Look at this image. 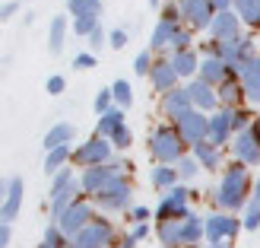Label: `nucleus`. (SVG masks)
Returning <instances> with one entry per match:
<instances>
[{
	"label": "nucleus",
	"mask_w": 260,
	"mask_h": 248,
	"mask_svg": "<svg viewBox=\"0 0 260 248\" xmlns=\"http://www.w3.org/2000/svg\"><path fill=\"white\" fill-rule=\"evenodd\" d=\"M35 248H73V242L60 232L57 223H51V226L45 229V236H42V245H35Z\"/></svg>",
	"instance_id": "obj_33"
},
{
	"label": "nucleus",
	"mask_w": 260,
	"mask_h": 248,
	"mask_svg": "<svg viewBox=\"0 0 260 248\" xmlns=\"http://www.w3.org/2000/svg\"><path fill=\"white\" fill-rule=\"evenodd\" d=\"M149 185L152 188H159V191H172L181 185V175H178V169L175 166H152V172H149Z\"/></svg>",
	"instance_id": "obj_30"
},
{
	"label": "nucleus",
	"mask_w": 260,
	"mask_h": 248,
	"mask_svg": "<svg viewBox=\"0 0 260 248\" xmlns=\"http://www.w3.org/2000/svg\"><path fill=\"white\" fill-rule=\"evenodd\" d=\"M251 191H254V181H251L248 166L232 159L222 169V178H219V185H216L213 201H216V207L222 213H238V210H244V207L251 204Z\"/></svg>",
	"instance_id": "obj_1"
},
{
	"label": "nucleus",
	"mask_w": 260,
	"mask_h": 248,
	"mask_svg": "<svg viewBox=\"0 0 260 248\" xmlns=\"http://www.w3.org/2000/svg\"><path fill=\"white\" fill-rule=\"evenodd\" d=\"M105 13V4L102 0H67V16L70 19H83V16H99Z\"/></svg>",
	"instance_id": "obj_31"
},
{
	"label": "nucleus",
	"mask_w": 260,
	"mask_h": 248,
	"mask_svg": "<svg viewBox=\"0 0 260 248\" xmlns=\"http://www.w3.org/2000/svg\"><path fill=\"white\" fill-rule=\"evenodd\" d=\"M22 194H25V181L19 175H10L4 181V201H0V223H13L22 210Z\"/></svg>",
	"instance_id": "obj_11"
},
{
	"label": "nucleus",
	"mask_w": 260,
	"mask_h": 248,
	"mask_svg": "<svg viewBox=\"0 0 260 248\" xmlns=\"http://www.w3.org/2000/svg\"><path fill=\"white\" fill-rule=\"evenodd\" d=\"M178 7H181V19L190 32H210V25L216 19L213 0H178Z\"/></svg>",
	"instance_id": "obj_8"
},
{
	"label": "nucleus",
	"mask_w": 260,
	"mask_h": 248,
	"mask_svg": "<svg viewBox=\"0 0 260 248\" xmlns=\"http://www.w3.org/2000/svg\"><path fill=\"white\" fill-rule=\"evenodd\" d=\"M238 80L244 86V96H248V105L260 108V54L248 58V61H241V67H238Z\"/></svg>",
	"instance_id": "obj_14"
},
{
	"label": "nucleus",
	"mask_w": 260,
	"mask_h": 248,
	"mask_svg": "<svg viewBox=\"0 0 260 248\" xmlns=\"http://www.w3.org/2000/svg\"><path fill=\"white\" fill-rule=\"evenodd\" d=\"M193 198H197V191H190L184 185L165 191L159 198V204H155V210H152V219L155 223H162V219H184L190 213V201Z\"/></svg>",
	"instance_id": "obj_3"
},
{
	"label": "nucleus",
	"mask_w": 260,
	"mask_h": 248,
	"mask_svg": "<svg viewBox=\"0 0 260 248\" xmlns=\"http://www.w3.org/2000/svg\"><path fill=\"white\" fill-rule=\"evenodd\" d=\"M219 93V105L222 108H241V105H248V96H244V86L238 80V73H232L229 80L216 89Z\"/></svg>",
	"instance_id": "obj_23"
},
{
	"label": "nucleus",
	"mask_w": 260,
	"mask_h": 248,
	"mask_svg": "<svg viewBox=\"0 0 260 248\" xmlns=\"http://www.w3.org/2000/svg\"><path fill=\"white\" fill-rule=\"evenodd\" d=\"M124 118H127V115H124V108H118V105H114L111 112L99 115V121H95V134H99V137H105V140H111V137H114V134H118V130L127 124Z\"/></svg>",
	"instance_id": "obj_26"
},
{
	"label": "nucleus",
	"mask_w": 260,
	"mask_h": 248,
	"mask_svg": "<svg viewBox=\"0 0 260 248\" xmlns=\"http://www.w3.org/2000/svg\"><path fill=\"white\" fill-rule=\"evenodd\" d=\"M232 156L244 166H260V137H257L254 127L235 134V140H232Z\"/></svg>",
	"instance_id": "obj_13"
},
{
	"label": "nucleus",
	"mask_w": 260,
	"mask_h": 248,
	"mask_svg": "<svg viewBox=\"0 0 260 248\" xmlns=\"http://www.w3.org/2000/svg\"><path fill=\"white\" fill-rule=\"evenodd\" d=\"M184 29V22H178V19H162L155 22V29H152V38H149V51H165V48H172L175 42V35Z\"/></svg>",
	"instance_id": "obj_21"
},
{
	"label": "nucleus",
	"mask_w": 260,
	"mask_h": 248,
	"mask_svg": "<svg viewBox=\"0 0 260 248\" xmlns=\"http://www.w3.org/2000/svg\"><path fill=\"white\" fill-rule=\"evenodd\" d=\"M155 239L162 248H184V219H162L155 223Z\"/></svg>",
	"instance_id": "obj_22"
},
{
	"label": "nucleus",
	"mask_w": 260,
	"mask_h": 248,
	"mask_svg": "<svg viewBox=\"0 0 260 248\" xmlns=\"http://www.w3.org/2000/svg\"><path fill=\"white\" fill-rule=\"evenodd\" d=\"M146 147H149V156H152L155 166H175L181 156H187V150H190L184 143V137L178 134L175 124H159L149 134Z\"/></svg>",
	"instance_id": "obj_2"
},
{
	"label": "nucleus",
	"mask_w": 260,
	"mask_h": 248,
	"mask_svg": "<svg viewBox=\"0 0 260 248\" xmlns=\"http://www.w3.org/2000/svg\"><path fill=\"white\" fill-rule=\"evenodd\" d=\"M137 236H134V232H124V236L118 239V242H114V248H137Z\"/></svg>",
	"instance_id": "obj_50"
},
{
	"label": "nucleus",
	"mask_w": 260,
	"mask_h": 248,
	"mask_svg": "<svg viewBox=\"0 0 260 248\" xmlns=\"http://www.w3.org/2000/svg\"><path fill=\"white\" fill-rule=\"evenodd\" d=\"M149 216H152L149 207L137 204V207H130V210H127V223H130V226H137V223H149Z\"/></svg>",
	"instance_id": "obj_41"
},
{
	"label": "nucleus",
	"mask_w": 260,
	"mask_h": 248,
	"mask_svg": "<svg viewBox=\"0 0 260 248\" xmlns=\"http://www.w3.org/2000/svg\"><path fill=\"white\" fill-rule=\"evenodd\" d=\"M190 42H193V32L184 25V29L175 35V42H172V54H178V51H187V48H190Z\"/></svg>",
	"instance_id": "obj_42"
},
{
	"label": "nucleus",
	"mask_w": 260,
	"mask_h": 248,
	"mask_svg": "<svg viewBox=\"0 0 260 248\" xmlns=\"http://www.w3.org/2000/svg\"><path fill=\"white\" fill-rule=\"evenodd\" d=\"M152 67H155V58H152V51H149V48H146V51H140V54L134 58V73L149 76V73H152Z\"/></svg>",
	"instance_id": "obj_37"
},
{
	"label": "nucleus",
	"mask_w": 260,
	"mask_h": 248,
	"mask_svg": "<svg viewBox=\"0 0 260 248\" xmlns=\"http://www.w3.org/2000/svg\"><path fill=\"white\" fill-rule=\"evenodd\" d=\"M130 143H134V130H130V127L124 124V127L118 130V134L111 137V147H114V150H127Z\"/></svg>",
	"instance_id": "obj_43"
},
{
	"label": "nucleus",
	"mask_w": 260,
	"mask_h": 248,
	"mask_svg": "<svg viewBox=\"0 0 260 248\" xmlns=\"http://www.w3.org/2000/svg\"><path fill=\"white\" fill-rule=\"evenodd\" d=\"M127 42H130V32H127V29H111V32H108V45H111L114 51L127 48Z\"/></svg>",
	"instance_id": "obj_44"
},
{
	"label": "nucleus",
	"mask_w": 260,
	"mask_h": 248,
	"mask_svg": "<svg viewBox=\"0 0 260 248\" xmlns=\"http://www.w3.org/2000/svg\"><path fill=\"white\" fill-rule=\"evenodd\" d=\"M70 22H73V32H76V35H86V38L102 25L99 16H83V19H70Z\"/></svg>",
	"instance_id": "obj_40"
},
{
	"label": "nucleus",
	"mask_w": 260,
	"mask_h": 248,
	"mask_svg": "<svg viewBox=\"0 0 260 248\" xmlns=\"http://www.w3.org/2000/svg\"><path fill=\"white\" fill-rule=\"evenodd\" d=\"M200 54L193 48H187V51H178V54H172V67L178 70V76L181 80H197L200 76Z\"/></svg>",
	"instance_id": "obj_24"
},
{
	"label": "nucleus",
	"mask_w": 260,
	"mask_h": 248,
	"mask_svg": "<svg viewBox=\"0 0 260 248\" xmlns=\"http://www.w3.org/2000/svg\"><path fill=\"white\" fill-rule=\"evenodd\" d=\"M232 73H235V70H232L225 61H219L216 54H203V61H200V76H197V80H203V83H210V86L219 89Z\"/></svg>",
	"instance_id": "obj_19"
},
{
	"label": "nucleus",
	"mask_w": 260,
	"mask_h": 248,
	"mask_svg": "<svg viewBox=\"0 0 260 248\" xmlns=\"http://www.w3.org/2000/svg\"><path fill=\"white\" fill-rule=\"evenodd\" d=\"M67 29H73V22L67 16H54L48 25V51L51 54H60L63 45H67Z\"/></svg>",
	"instance_id": "obj_27"
},
{
	"label": "nucleus",
	"mask_w": 260,
	"mask_h": 248,
	"mask_svg": "<svg viewBox=\"0 0 260 248\" xmlns=\"http://www.w3.org/2000/svg\"><path fill=\"white\" fill-rule=\"evenodd\" d=\"M190 108H193V102H190L187 86H178L172 93H165L162 102H159V112H162V118H168V124H175L181 115H187Z\"/></svg>",
	"instance_id": "obj_15"
},
{
	"label": "nucleus",
	"mask_w": 260,
	"mask_h": 248,
	"mask_svg": "<svg viewBox=\"0 0 260 248\" xmlns=\"http://www.w3.org/2000/svg\"><path fill=\"white\" fill-rule=\"evenodd\" d=\"M92 204L102 213H127L130 207H134V188H130L127 175H118L102 194H95Z\"/></svg>",
	"instance_id": "obj_4"
},
{
	"label": "nucleus",
	"mask_w": 260,
	"mask_h": 248,
	"mask_svg": "<svg viewBox=\"0 0 260 248\" xmlns=\"http://www.w3.org/2000/svg\"><path fill=\"white\" fill-rule=\"evenodd\" d=\"M190 156L200 162L203 172H219V169H225V156H222V147H216V143L203 140L197 147H190Z\"/></svg>",
	"instance_id": "obj_20"
},
{
	"label": "nucleus",
	"mask_w": 260,
	"mask_h": 248,
	"mask_svg": "<svg viewBox=\"0 0 260 248\" xmlns=\"http://www.w3.org/2000/svg\"><path fill=\"white\" fill-rule=\"evenodd\" d=\"M159 248H162V245H159Z\"/></svg>",
	"instance_id": "obj_57"
},
{
	"label": "nucleus",
	"mask_w": 260,
	"mask_h": 248,
	"mask_svg": "<svg viewBox=\"0 0 260 248\" xmlns=\"http://www.w3.org/2000/svg\"><path fill=\"white\" fill-rule=\"evenodd\" d=\"M175 127H178V134L184 137L187 147H197V143L210 140V115H203L197 108H190L187 115H181V118L175 121Z\"/></svg>",
	"instance_id": "obj_10"
},
{
	"label": "nucleus",
	"mask_w": 260,
	"mask_h": 248,
	"mask_svg": "<svg viewBox=\"0 0 260 248\" xmlns=\"http://www.w3.org/2000/svg\"><path fill=\"white\" fill-rule=\"evenodd\" d=\"M83 198H86V194H83V185H80V178H76V181H73V185H70L67 191H60L57 198H51V201H48V207H51V216L57 219L63 210H67V207H73L76 201H83Z\"/></svg>",
	"instance_id": "obj_28"
},
{
	"label": "nucleus",
	"mask_w": 260,
	"mask_h": 248,
	"mask_svg": "<svg viewBox=\"0 0 260 248\" xmlns=\"http://www.w3.org/2000/svg\"><path fill=\"white\" fill-rule=\"evenodd\" d=\"M251 201H254V204L260 207V175L254 178V191H251Z\"/></svg>",
	"instance_id": "obj_53"
},
{
	"label": "nucleus",
	"mask_w": 260,
	"mask_h": 248,
	"mask_svg": "<svg viewBox=\"0 0 260 248\" xmlns=\"http://www.w3.org/2000/svg\"><path fill=\"white\" fill-rule=\"evenodd\" d=\"M73 181H76V172H73V169H63V172H57L54 178H51V188H48V201H51V198H57L60 191H67V188L73 185Z\"/></svg>",
	"instance_id": "obj_35"
},
{
	"label": "nucleus",
	"mask_w": 260,
	"mask_h": 248,
	"mask_svg": "<svg viewBox=\"0 0 260 248\" xmlns=\"http://www.w3.org/2000/svg\"><path fill=\"white\" fill-rule=\"evenodd\" d=\"M45 89H48L51 96H60L63 89H67V80H63L60 73H54V76H48V83H45Z\"/></svg>",
	"instance_id": "obj_46"
},
{
	"label": "nucleus",
	"mask_w": 260,
	"mask_h": 248,
	"mask_svg": "<svg viewBox=\"0 0 260 248\" xmlns=\"http://www.w3.org/2000/svg\"><path fill=\"white\" fill-rule=\"evenodd\" d=\"M73 248H114L118 242V232H114V223L105 216H95L76 239H70Z\"/></svg>",
	"instance_id": "obj_7"
},
{
	"label": "nucleus",
	"mask_w": 260,
	"mask_h": 248,
	"mask_svg": "<svg viewBox=\"0 0 260 248\" xmlns=\"http://www.w3.org/2000/svg\"><path fill=\"white\" fill-rule=\"evenodd\" d=\"M178 70L172 67V58H155V67H152V73H149V83H152V93H159V96H165V93H172V89H178Z\"/></svg>",
	"instance_id": "obj_18"
},
{
	"label": "nucleus",
	"mask_w": 260,
	"mask_h": 248,
	"mask_svg": "<svg viewBox=\"0 0 260 248\" xmlns=\"http://www.w3.org/2000/svg\"><path fill=\"white\" fill-rule=\"evenodd\" d=\"M67 162H73V147H57V150H48L45 153V175L54 178L57 172H63L67 169Z\"/></svg>",
	"instance_id": "obj_29"
},
{
	"label": "nucleus",
	"mask_w": 260,
	"mask_h": 248,
	"mask_svg": "<svg viewBox=\"0 0 260 248\" xmlns=\"http://www.w3.org/2000/svg\"><path fill=\"white\" fill-rule=\"evenodd\" d=\"M111 93H114V105H118V108H130V105H134V89H130L127 80H114Z\"/></svg>",
	"instance_id": "obj_34"
},
{
	"label": "nucleus",
	"mask_w": 260,
	"mask_h": 248,
	"mask_svg": "<svg viewBox=\"0 0 260 248\" xmlns=\"http://www.w3.org/2000/svg\"><path fill=\"white\" fill-rule=\"evenodd\" d=\"M95 210H99V207L89 201V198H83V201H76L73 207H67V210H63V213L54 219V223L60 226V232H63L67 239H76V236H80V232H83V229H86V226L99 216Z\"/></svg>",
	"instance_id": "obj_6"
},
{
	"label": "nucleus",
	"mask_w": 260,
	"mask_h": 248,
	"mask_svg": "<svg viewBox=\"0 0 260 248\" xmlns=\"http://www.w3.org/2000/svg\"><path fill=\"white\" fill-rule=\"evenodd\" d=\"M187 93H190V102H193V108L203 112V115H216L219 108V93H216V86L210 83H203V80H190L187 83Z\"/></svg>",
	"instance_id": "obj_17"
},
{
	"label": "nucleus",
	"mask_w": 260,
	"mask_h": 248,
	"mask_svg": "<svg viewBox=\"0 0 260 248\" xmlns=\"http://www.w3.org/2000/svg\"><path fill=\"white\" fill-rule=\"evenodd\" d=\"M232 140H235L232 108H219L216 115H210V143H216V147H232Z\"/></svg>",
	"instance_id": "obj_16"
},
{
	"label": "nucleus",
	"mask_w": 260,
	"mask_h": 248,
	"mask_svg": "<svg viewBox=\"0 0 260 248\" xmlns=\"http://www.w3.org/2000/svg\"><path fill=\"white\" fill-rule=\"evenodd\" d=\"M254 130H257V137H260V115H257V121H254Z\"/></svg>",
	"instance_id": "obj_55"
},
{
	"label": "nucleus",
	"mask_w": 260,
	"mask_h": 248,
	"mask_svg": "<svg viewBox=\"0 0 260 248\" xmlns=\"http://www.w3.org/2000/svg\"><path fill=\"white\" fill-rule=\"evenodd\" d=\"M92 108H95V115H105V112L114 108V93H111V86H105V89H99V93H95Z\"/></svg>",
	"instance_id": "obj_38"
},
{
	"label": "nucleus",
	"mask_w": 260,
	"mask_h": 248,
	"mask_svg": "<svg viewBox=\"0 0 260 248\" xmlns=\"http://www.w3.org/2000/svg\"><path fill=\"white\" fill-rule=\"evenodd\" d=\"M175 169H178V175H181V181H193L200 175V162L193 159V156L187 153V156H181V159L175 162Z\"/></svg>",
	"instance_id": "obj_36"
},
{
	"label": "nucleus",
	"mask_w": 260,
	"mask_h": 248,
	"mask_svg": "<svg viewBox=\"0 0 260 248\" xmlns=\"http://www.w3.org/2000/svg\"><path fill=\"white\" fill-rule=\"evenodd\" d=\"M111 159H114V147H111V140L99 137V134H92V137L83 140V143H76V150H73V166H80V169L108 166Z\"/></svg>",
	"instance_id": "obj_5"
},
{
	"label": "nucleus",
	"mask_w": 260,
	"mask_h": 248,
	"mask_svg": "<svg viewBox=\"0 0 260 248\" xmlns=\"http://www.w3.org/2000/svg\"><path fill=\"white\" fill-rule=\"evenodd\" d=\"M213 38V42H235V38L244 35V22L235 10H225V13H216V19L210 25V32H206Z\"/></svg>",
	"instance_id": "obj_12"
},
{
	"label": "nucleus",
	"mask_w": 260,
	"mask_h": 248,
	"mask_svg": "<svg viewBox=\"0 0 260 248\" xmlns=\"http://www.w3.org/2000/svg\"><path fill=\"white\" fill-rule=\"evenodd\" d=\"M235 13L248 29H260V0H235Z\"/></svg>",
	"instance_id": "obj_32"
},
{
	"label": "nucleus",
	"mask_w": 260,
	"mask_h": 248,
	"mask_svg": "<svg viewBox=\"0 0 260 248\" xmlns=\"http://www.w3.org/2000/svg\"><path fill=\"white\" fill-rule=\"evenodd\" d=\"M244 216H241V223H244V229H248V232H257L260 229V207L251 201L248 207H244V210H241Z\"/></svg>",
	"instance_id": "obj_39"
},
{
	"label": "nucleus",
	"mask_w": 260,
	"mask_h": 248,
	"mask_svg": "<svg viewBox=\"0 0 260 248\" xmlns=\"http://www.w3.org/2000/svg\"><path fill=\"white\" fill-rule=\"evenodd\" d=\"M130 232H134V236L143 242V239H146L149 236V223H137V226H130Z\"/></svg>",
	"instance_id": "obj_51"
},
{
	"label": "nucleus",
	"mask_w": 260,
	"mask_h": 248,
	"mask_svg": "<svg viewBox=\"0 0 260 248\" xmlns=\"http://www.w3.org/2000/svg\"><path fill=\"white\" fill-rule=\"evenodd\" d=\"M149 4H152V7H159V4H162V0H149Z\"/></svg>",
	"instance_id": "obj_56"
},
{
	"label": "nucleus",
	"mask_w": 260,
	"mask_h": 248,
	"mask_svg": "<svg viewBox=\"0 0 260 248\" xmlns=\"http://www.w3.org/2000/svg\"><path fill=\"white\" fill-rule=\"evenodd\" d=\"M203 248H232V242H206Z\"/></svg>",
	"instance_id": "obj_54"
},
{
	"label": "nucleus",
	"mask_w": 260,
	"mask_h": 248,
	"mask_svg": "<svg viewBox=\"0 0 260 248\" xmlns=\"http://www.w3.org/2000/svg\"><path fill=\"white\" fill-rule=\"evenodd\" d=\"M13 242V223H0V248H10Z\"/></svg>",
	"instance_id": "obj_49"
},
{
	"label": "nucleus",
	"mask_w": 260,
	"mask_h": 248,
	"mask_svg": "<svg viewBox=\"0 0 260 248\" xmlns=\"http://www.w3.org/2000/svg\"><path fill=\"white\" fill-rule=\"evenodd\" d=\"M244 229L238 213H222L216 210L206 216V242H235V236Z\"/></svg>",
	"instance_id": "obj_9"
},
{
	"label": "nucleus",
	"mask_w": 260,
	"mask_h": 248,
	"mask_svg": "<svg viewBox=\"0 0 260 248\" xmlns=\"http://www.w3.org/2000/svg\"><path fill=\"white\" fill-rule=\"evenodd\" d=\"M105 42H108V32H105V29L99 25V29H95L92 35H89V48H92V51H99V48L105 45Z\"/></svg>",
	"instance_id": "obj_47"
},
{
	"label": "nucleus",
	"mask_w": 260,
	"mask_h": 248,
	"mask_svg": "<svg viewBox=\"0 0 260 248\" xmlns=\"http://www.w3.org/2000/svg\"><path fill=\"white\" fill-rule=\"evenodd\" d=\"M19 0H7V4L4 7H0V19H13V16H16V13H19Z\"/></svg>",
	"instance_id": "obj_48"
},
{
	"label": "nucleus",
	"mask_w": 260,
	"mask_h": 248,
	"mask_svg": "<svg viewBox=\"0 0 260 248\" xmlns=\"http://www.w3.org/2000/svg\"><path fill=\"white\" fill-rule=\"evenodd\" d=\"M73 67H76V70H92V67H95V54H92V51L76 54V58H73Z\"/></svg>",
	"instance_id": "obj_45"
},
{
	"label": "nucleus",
	"mask_w": 260,
	"mask_h": 248,
	"mask_svg": "<svg viewBox=\"0 0 260 248\" xmlns=\"http://www.w3.org/2000/svg\"><path fill=\"white\" fill-rule=\"evenodd\" d=\"M76 137V127L70 121H57V124H51V130L45 134V150H57V147H70Z\"/></svg>",
	"instance_id": "obj_25"
},
{
	"label": "nucleus",
	"mask_w": 260,
	"mask_h": 248,
	"mask_svg": "<svg viewBox=\"0 0 260 248\" xmlns=\"http://www.w3.org/2000/svg\"><path fill=\"white\" fill-rule=\"evenodd\" d=\"M216 13H225V10H235V0H213Z\"/></svg>",
	"instance_id": "obj_52"
}]
</instances>
